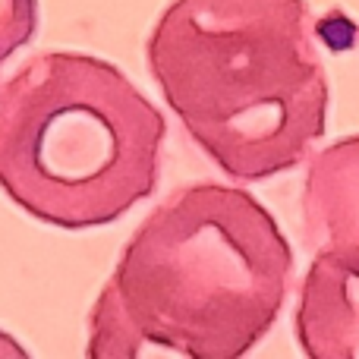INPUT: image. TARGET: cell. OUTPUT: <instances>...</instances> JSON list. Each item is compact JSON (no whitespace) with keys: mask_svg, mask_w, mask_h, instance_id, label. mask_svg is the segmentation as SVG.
<instances>
[{"mask_svg":"<svg viewBox=\"0 0 359 359\" xmlns=\"http://www.w3.org/2000/svg\"><path fill=\"white\" fill-rule=\"evenodd\" d=\"M297 341L306 356L359 359V271L316 252L297 303Z\"/></svg>","mask_w":359,"mask_h":359,"instance_id":"obj_5","label":"cell"},{"mask_svg":"<svg viewBox=\"0 0 359 359\" xmlns=\"http://www.w3.org/2000/svg\"><path fill=\"white\" fill-rule=\"evenodd\" d=\"M303 240L359 271V133L322 149L303 180Z\"/></svg>","mask_w":359,"mask_h":359,"instance_id":"obj_4","label":"cell"},{"mask_svg":"<svg viewBox=\"0 0 359 359\" xmlns=\"http://www.w3.org/2000/svg\"><path fill=\"white\" fill-rule=\"evenodd\" d=\"M0 356H25V350L19 347L13 337H6L4 331H0Z\"/></svg>","mask_w":359,"mask_h":359,"instance_id":"obj_7","label":"cell"},{"mask_svg":"<svg viewBox=\"0 0 359 359\" xmlns=\"http://www.w3.org/2000/svg\"><path fill=\"white\" fill-rule=\"evenodd\" d=\"M38 25V0H0V67L22 44L32 41Z\"/></svg>","mask_w":359,"mask_h":359,"instance_id":"obj_6","label":"cell"},{"mask_svg":"<svg viewBox=\"0 0 359 359\" xmlns=\"http://www.w3.org/2000/svg\"><path fill=\"white\" fill-rule=\"evenodd\" d=\"M149 69L192 142L243 183L299 168L325 136L328 73L303 0H170Z\"/></svg>","mask_w":359,"mask_h":359,"instance_id":"obj_2","label":"cell"},{"mask_svg":"<svg viewBox=\"0 0 359 359\" xmlns=\"http://www.w3.org/2000/svg\"><path fill=\"white\" fill-rule=\"evenodd\" d=\"M164 117L114 63L35 54L0 92V189L38 221L104 227L161 177Z\"/></svg>","mask_w":359,"mask_h":359,"instance_id":"obj_3","label":"cell"},{"mask_svg":"<svg viewBox=\"0 0 359 359\" xmlns=\"http://www.w3.org/2000/svg\"><path fill=\"white\" fill-rule=\"evenodd\" d=\"M293 249L240 186L189 183L139 224L88 316L95 359H236L274 328Z\"/></svg>","mask_w":359,"mask_h":359,"instance_id":"obj_1","label":"cell"}]
</instances>
